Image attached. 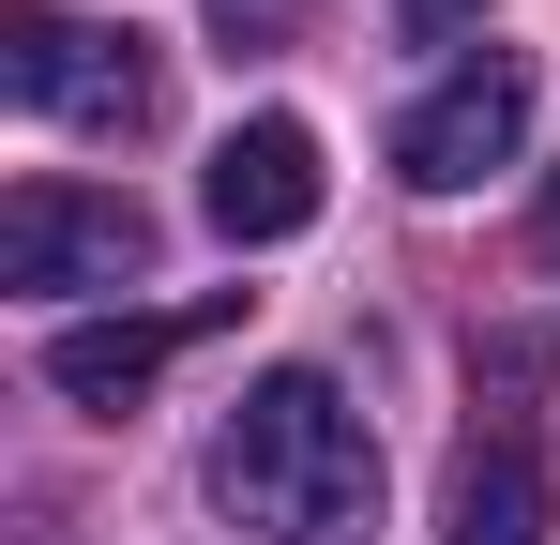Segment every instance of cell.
Masks as SVG:
<instances>
[{
	"label": "cell",
	"mask_w": 560,
	"mask_h": 545,
	"mask_svg": "<svg viewBox=\"0 0 560 545\" xmlns=\"http://www.w3.org/2000/svg\"><path fill=\"white\" fill-rule=\"evenodd\" d=\"M212 500H228L243 531H273V545H364L378 531V440H364V409H349L318 363L243 379V409H228V440H212Z\"/></svg>",
	"instance_id": "6da1fadb"
},
{
	"label": "cell",
	"mask_w": 560,
	"mask_h": 545,
	"mask_svg": "<svg viewBox=\"0 0 560 545\" xmlns=\"http://www.w3.org/2000/svg\"><path fill=\"white\" fill-rule=\"evenodd\" d=\"M121 272H152V212L121 197V182H15L0 197V288H121Z\"/></svg>",
	"instance_id": "3957f363"
},
{
	"label": "cell",
	"mask_w": 560,
	"mask_h": 545,
	"mask_svg": "<svg viewBox=\"0 0 560 545\" xmlns=\"http://www.w3.org/2000/svg\"><path fill=\"white\" fill-rule=\"evenodd\" d=\"M212 318H228V303H183V318H61V334H46V379H61L77 409H137Z\"/></svg>",
	"instance_id": "8992f818"
},
{
	"label": "cell",
	"mask_w": 560,
	"mask_h": 545,
	"mask_svg": "<svg viewBox=\"0 0 560 545\" xmlns=\"http://www.w3.org/2000/svg\"><path fill=\"white\" fill-rule=\"evenodd\" d=\"M469 15H485V0H409V31H469Z\"/></svg>",
	"instance_id": "ba28073f"
},
{
	"label": "cell",
	"mask_w": 560,
	"mask_h": 545,
	"mask_svg": "<svg viewBox=\"0 0 560 545\" xmlns=\"http://www.w3.org/2000/svg\"><path fill=\"white\" fill-rule=\"evenodd\" d=\"M546 258H560V182H546Z\"/></svg>",
	"instance_id": "30bf717a"
},
{
	"label": "cell",
	"mask_w": 560,
	"mask_h": 545,
	"mask_svg": "<svg viewBox=\"0 0 560 545\" xmlns=\"http://www.w3.org/2000/svg\"><path fill=\"white\" fill-rule=\"evenodd\" d=\"M515 137H530V61L485 46V61H455V77L394 121V167L424 182V197H469L485 167H515Z\"/></svg>",
	"instance_id": "277c9868"
},
{
	"label": "cell",
	"mask_w": 560,
	"mask_h": 545,
	"mask_svg": "<svg viewBox=\"0 0 560 545\" xmlns=\"http://www.w3.org/2000/svg\"><path fill=\"white\" fill-rule=\"evenodd\" d=\"M0 91L31 121H77V137H137L152 121V61L137 31H92L61 0H0Z\"/></svg>",
	"instance_id": "7a4b0ae2"
},
{
	"label": "cell",
	"mask_w": 560,
	"mask_h": 545,
	"mask_svg": "<svg viewBox=\"0 0 560 545\" xmlns=\"http://www.w3.org/2000/svg\"><path fill=\"white\" fill-rule=\"evenodd\" d=\"M318 197H334L318 121H288V106L228 121V137H212V182H197V212H212L228 243H303V228H318Z\"/></svg>",
	"instance_id": "5b68a950"
},
{
	"label": "cell",
	"mask_w": 560,
	"mask_h": 545,
	"mask_svg": "<svg viewBox=\"0 0 560 545\" xmlns=\"http://www.w3.org/2000/svg\"><path fill=\"white\" fill-rule=\"evenodd\" d=\"M212 31H273V0H212Z\"/></svg>",
	"instance_id": "9c48e42d"
},
{
	"label": "cell",
	"mask_w": 560,
	"mask_h": 545,
	"mask_svg": "<svg viewBox=\"0 0 560 545\" xmlns=\"http://www.w3.org/2000/svg\"><path fill=\"white\" fill-rule=\"evenodd\" d=\"M440 545H546V454L530 440H469L440 485Z\"/></svg>",
	"instance_id": "52a82bcc"
}]
</instances>
